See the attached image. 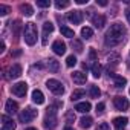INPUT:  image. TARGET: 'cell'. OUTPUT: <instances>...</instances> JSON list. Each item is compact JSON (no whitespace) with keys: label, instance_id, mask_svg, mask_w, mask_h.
<instances>
[{"label":"cell","instance_id":"33","mask_svg":"<svg viewBox=\"0 0 130 130\" xmlns=\"http://www.w3.org/2000/svg\"><path fill=\"white\" fill-rule=\"evenodd\" d=\"M9 12V8L5 6V5H0V15H6Z\"/></svg>","mask_w":130,"mask_h":130},{"label":"cell","instance_id":"4","mask_svg":"<svg viewBox=\"0 0 130 130\" xmlns=\"http://www.w3.org/2000/svg\"><path fill=\"white\" fill-rule=\"evenodd\" d=\"M46 87L52 92V93H55V95H63L64 93V87H63V84L58 81V80H47L46 81Z\"/></svg>","mask_w":130,"mask_h":130},{"label":"cell","instance_id":"39","mask_svg":"<svg viewBox=\"0 0 130 130\" xmlns=\"http://www.w3.org/2000/svg\"><path fill=\"white\" fill-rule=\"evenodd\" d=\"M75 2H77L78 5H86V3H87V0H75Z\"/></svg>","mask_w":130,"mask_h":130},{"label":"cell","instance_id":"9","mask_svg":"<svg viewBox=\"0 0 130 130\" xmlns=\"http://www.w3.org/2000/svg\"><path fill=\"white\" fill-rule=\"evenodd\" d=\"M52 51H54L57 55H64V54H66V44H64L61 40H57V41H54V44H52Z\"/></svg>","mask_w":130,"mask_h":130},{"label":"cell","instance_id":"8","mask_svg":"<svg viewBox=\"0 0 130 130\" xmlns=\"http://www.w3.org/2000/svg\"><path fill=\"white\" fill-rule=\"evenodd\" d=\"M68 20H69L71 23H74V25H80V23L83 22V14H81V11H72V12H69V14H68Z\"/></svg>","mask_w":130,"mask_h":130},{"label":"cell","instance_id":"24","mask_svg":"<svg viewBox=\"0 0 130 130\" xmlns=\"http://www.w3.org/2000/svg\"><path fill=\"white\" fill-rule=\"evenodd\" d=\"M125 84H127V80H125L124 77H115V86H116L118 89L124 87Z\"/></svg>","mask_w":130,"mask_h":130},{"label":"cell","instance_id":"42","mask_svg":"<svg viewBox=\"0 0 130 130\" xmlns=\"http://www.w3.org/2000/svg\"><path fill=\"white\" fill-rule=\"evenodd\" d=\"M125 17H127V20H128V23H130V9L125 11Z\"/></svg>","mask_w":130,"mask_h":130},{"label":"cell","instance_id":"19","mask_svg":"<svg viewBox=\"0 0 130 130\" xmlns=\"http://www.w3.org/2000/svg\"><path fill=\"white\" fill-rule=\"evenodd\" d=\"M60 32H61L64 37H68V38H74V37H75L74 29H71V28H68V26H64V25L60 26Z\"/></svg>","mask_w":130,"mask_h":130},{"label":"cell","instance_id":"40","mask_svg":"<svg viewBox=\"0 0 130 130\" xmlns=\"http://www.w3.org/2000/svg\"><path fill=\"white\" fill-rule=\"evenodd\" d=\"M5 52V41H2V44H0V54Z\"/></svg>","mask_w":130,"mask_h":130},{"label":"cell","instance_id":"31","mask_svg":"<svg viewBox=\"0 0 130 130\" xmlns=\"http://www.w3.org/2000/svg\"><path fill=\"white\" fill-rule=\"evenodd\" d=\"M37 6H40V8H49L51 2H49V0H37Z\"/></svg>","mask_w":130,"mask_h":130},{"label":"cell","instance_id":"37","mask_svg":"<svg viewBox=\"0 0 130 130\" xmlns=\"http://www.w3.org/2000/svg\"><path fill=\"white\" fill-rule=\"evenodd\" d=\"M96 5H100V6H107V2H106V0H96Z\"/></svg>","mask_w":130,"mask_h":130},{"label":"cell","instance_id":"14","mask_svg":"<svg viewBox=\"0 0 130 130\" xmlns=\"http://www.w3.org/2000/svg\"><path fill=\"white\" fill-rule=\"evenodd\" d=\"M2 121H3V125H2V130H15V122L12 119H9L6 115L2 116Z\"/></svg>","mask_w":130,"mask_h":130},{"label":"cell","instance_id":"3","mask_svg":"<svg viewBox=\"0 0 130 130\" xmlns=\"http://www.w3.org/2000/svg\"><path fill=\"white\" fill-rule=\"evenodd\" d=\"M44 127L46 128H55L57 127V110L55 107H49L46 118H44Z\"/></svg>","mask_w":130,"mask_h":130},{"label":"cell","instance_id":"18","mask_svg":"<svg viewBox=\"0 0 130 130\" xmlns=\"http://www.w3.org/2000/svg\"><path fill=\"white\" fill-rule=\"evenodd\" d=\"M46 66H47V69H49L51 72H57V71L60 69V64H58V61H57L55 58H49V60L46 61Z\"/></svg>","mask_w":130,"mask_h":130},{"label":"cell","instance_id":"34","mask_svg":"<svg viewBox=\"0 0 130 130\" xmlns=\"http://www.w3.org/2000/svg\"><path fill=\"white\" fill-rule=\"evenodd\" d=\"M104 107H106L104 103H98V104H96V113H103V112H104Z\"/></svg>","mask_w":130,"mask_h":130},{"label":"cell","instance_id":"12","mask_svg":"<svg viewBox=\"0 0 130 130\" xmlns=\"http://www.w3.org/2000/svg\"><path fill=\"white\" fill-rule=\"evenodd\" d=\"M72 80H74V83H77V84H84V83L87 81V75H86L84 72H81V71H77V72L72 74Z\"/></svg>","mask_w":130,"mask_h":130},{"label":"cell","instance_id":"7","mask_svg":"<svg viewBox=\"0 0 130 130\" xmlns=\"http://www.w3.org/2000/svg\"><path fill=\"white\" fill-rule=\"evenodd\" d=\"M113 104H115V107L118 109V110H127L128 109V101L124 98V96H115L113 98Z\"/></svg>","mask_w":130,"mask_h":130},{"label":"cell","instance_id":"17","mask_svg":"<svg viewBox=\"0 0 130 130\" xmlns=\"http://www.w3.org/2000/svg\"><path fill=\"white\" fill-rule=\"evenodd\" d=\"M90 103H87V101H84V103H78L77 106H75V110L77 112H80V113H87L89 110H90Z\"/></svg>","mask_w":130,"mask_h":130},{"label":"cell","instance_id":"10","mask_svg":"<svg viewBox=\"0 0 130 130\" xmlns=\"http://www.w3.org/2000/svg\"><path fill=\"white\" fill-rule=\"evenodd\" d=\"M20 75H22V66H20V64H12V66L9 68V71H8V77L11 80H15Z\"/></svg>","mask_w":130,"mask_h":130},{"label":"cell","instance_id":"6","mask_svg":"<svg viewBox=\"0 0 130 130\" xmlns=\"http://www.w3.org/2000/svg\"><path fill=\"white\" fill-rule=\"evenodd\" d=\"M26 92H28V84L25 81H20V83L12 86V93L17 95V96H25Z\"/></svg>","mask_w":130,"mask_h":130},{"label":"cell","instance_id":"41","mask_svg":"<svg viewBox=\"0 0 130 130\" xmlns=\"http://www.w3.org/2000/svg\"><path fill=\"white\" fill-rule=\"evenodd\" d=\"M20 54H22V51H20V49H19V51H14V52H12V57H19Z\"/></svg>","mask_w":130,"mask_h":130},{"label":"cell","instance_id":"15","mask_svg":"<svg viewBox=\"0 0 130 130\" xmlns=\"http://www.w3.org/2000/svg\"><path fill=\"white\" fill-rule=\"evenodd\" d=\"M127 122H128V119H127L125 116H118V118L113 119V125H115L118 130H122V128L127 125Z\"/></svg>","mask_w":130,"mask_h":130},{"label":"cell","instance_id":"32","mask_svg":"<svg viewBox=\"0 0 130 130\" xmlns=\"http://www.w3.org/2000/svg\"><path fill=\"white\" fill-rule=\"evenodd\" d=\"M118 60H119V57H118L116 54H112V55H109V57H107V61H109V63L112 61V63H115V64H116V63H118Z\"/></svg>","mask_w":130,"mask_h":130},{"label":"cell","instance_id":"16","mask_svg":"<svg viewBox=\"0 0 130 130\" xmlns=\"http://www.w3.org/2000/svg\"><path fill=\"white\" fill-rule=\"evenodd\" d=\"M32 101H34L35 104H43V103H44V95L41 93V90L35 89V90L32 92Z\"/></svg>","mask_w":130,"mask_h":130},{"label":"cell","instance_id":"23","mask_svg":"<svg viewBox=\"0 0 130 130\" xmlns=\"http://www.w3.org/2000/svg\"><path fill=\"white\" fill-rule=\"evenodd\" d=\"M92 35H93V31H92V28H83L81 29V37L84 38V40H89V38H92Z\"/></svg>","mask_w":130,"mask_h":130},{"label":"cell","instance_id":"1","mask_svg":"<svg viewBox=\"0 0 130 130\" xmlns=\"http://www.w3.org/2000/svg\"><path fill=\"white\" fill-rule=\"evenodd\" d=\"M124 35H125V28L121 25V23H115V25H112L109 29H107V32H106V46H110V47H113V46H116V44H119L122 40H124Z\"/></svg>","mask_w":130,"mask_h":130},{"label":"cell","instance_id":"29","mask_svg":"<svg viewBox=\"0 0 130 130\" xmlns=\"http://www.w3.org/2000/svg\"><path fill=\"white\" fill-rule=\"evenodd\" d=\"M71 3L68 2V0H57L55 2V6L58 8V9H63V8H68Z\"/></svg>","mask_w":130,"mask_h":130},{"label":"cell","instance_id":"44","mask_svg":"<svg viewBox=\"0 0 130 130\" xmlns=\"http://www.w3.org/2000/svg\"><path fill=\"white\" fill-rule=\"evenodd\" d=\"M26 130H37V128H34V127H29V128H26Z\"/></svg>","mask_w":130,"mask_h":130},{"label":"cell","instance_id":"2","mask_svg":"<svg viewBox=\"0 0 130 130\" xmlns=\"http://www.w3.org/2000/svg\"><path fill=\"white\" fill-rule=\"evenodd\" d=\"M23 35H25V41H26L29 46L35 44V41H37V26H35L34 23H26V25H25Z\"/></svg>","mask_w":130,"mask_h":130},{"label":"cell","instance_id":"35","mask_svg":"<svg viewBox=\"0 0 130 130\" xmlns=\"http://www.w3.org/2000/svg\"><path fill=\"white\" fill-rule=\"evenodd\" d=\"M66 118H68L69 122H74V121H75V113H74V112H68V113H66Z\"/></svg>","mask_w":130,"mask_h":130},{"label":"cell","instance_id":"13","mask_svg":"<svg viewBox=\"0 0 130 130\" xmlns=\"http://www.w3.org/2000/svg\"><path fill=\"white\" fill-rule=\"evenodd\" d=\"M5 110H6V113H9V115L17 113V112H19V104H17L15 101H12V100H8L6 104H5Z\"/></svg>","mask_w":130,"mask_h":130},{"label":"cell","instance_id":"25","mask_svg":"<svg viewBox=\"0 0 130 130\" xmlns=\"http://www.w3.org/2000/svg\"><path fill=\"white\" fill-rule=\"evenodd\" d=\"M89 93H90V96H92V98H100V95H101V90L98 89V86H90V89H89Z\"/></svg>","mask_w":130,"mask_h":130},{"label":"cell","instance_id":"36","mask_svg":"<svg viewBox=\"0 0 130 130\" xmlns=\"http://www.w3.org/2000/svg\"><path fill=\"white\" fill-rule=\"evenodd\" d=\"M98 130H110V127H109L107 122H101V124L98 125Z\"/></svg>","mask_w":130,"mask_h":130},{"label":"cell","instance_id":"5","mask_svg":"<svg viewBox=\"0 0 130 130\" xmlns=\"http://www.w3.org/2000/svg\"><path fill=\"white\" fill-rule=\"evenodd\" d=\"M37 115H38V112H37V110H34L32 107H26L23 112H20L19 119H20L22 122H31L34 118H37Z\"/></svg>","mask_w":130,"mask_h":130},{"label":"cell","instance_id":"38","mask_svg":"<svg viewBox=\"0 0 130 130\" xmlns=\"http://www.w3.org/2000/svg\"><path fill=\"white\" fill-rule=\"evenodd\" d=\"M89 55H90V58H92V60H95V58H96V52H95V49H90Z\"/></svg>","mask_w":130,"mask_h":130},{"label":"cell","instance_id":"43","mask_svg":"<svg viewBox=\"0 0 130 130\" xmlns=\"http://www.w3.org/2000/svg\"><path fill=\"white\" fill-rule=\"evenodd\" d=\"M64 130H74L72 127H64Z\"/></svg>","mask_w":130,"mask_h":130},{"label":"cell","instance_id":"30","mask_svg":"<svg viewBox=\"0 0 130 130\" xmlns=\"http://www.w3.org/2000/svg\"><path fill=\"white\" fill-rule=\"evenodd\" d=\"M72 47L75 49V52H83V44H81V41H78V40H72Z\"/></svg>","mask_w":130,"mask_h":130},{"label":"cell","instance_id":"20","mask_svg":"<svg viewBox=\"0 0 130 130\" xmlns=\"http://www.w3.org/2000/svg\"><path fill=\"white\" fill-rule=\"evenodd\" d=\"M92 22H93V25L100 29V28H103V26L106 25V17H104V15H95V17L92 19Z\"/></svg>","mask_w":130,"mask_h":130},{"label":"cell","instance_id":"21","mask_svg":"<svg viewBox=\"0 0 130 130\" xmlns=\"http://www.w3.org/2000/svg\"><path fill=\"white\" fill-rule=\"evenodd\" d=\"M20 11H22L25 15H28V17H31V15L34 14L32 6H31V5H28V3H22V5H20Z\"/></svg>","mask_w":130,"mask_h":130},{"label":"cell","instance_id":"22","mask_svg":"<svg viewBox=\"0 0 130 130\" xmlns=\"http://www.w3.org/2000/svg\"><path fill=\"white\" fill-rule=\"evenodd\" d=\"M92 122H93V119H92L90 116H83V118L80 119V125H81L83 128H90V127H92Z\"/></svg>","mask_w":130,"mask_h":130},{"label":"cell","instance_id":"27","mask_svg":"<svg viewBox=\"0 0 130 130\" xmlns=\"http://www.w3.org/2000/svg\"><path fill=\"white\" fill-rule=\"evenodd\" d=\"M92 74H93L95 78H100L101 77V66H100L98 63H95L93 66H92Z\"/></svg>","mask_w":130,"mask_h":130},{"label":"cell","instance_id":"26","mask_svg":"<svg viewBox=\"0 0 130 130\" xmlns=\"http://www.w3.org/2000/svg\"><path fill=\"white\" fill-rule=\"evenodd\" d=\"M84 96V90L83 89H77V90H74L72 92V101H75V100H80V98H83Z\"/></svg>","mask_w":130,"mask_h":130},{"label":"cell","instance_id":"11","mask_svg":"<svg viewBox=\"0 0 130 130\" xmlns=\"http://www.w3.org/2000/svg\"><path fill=\"white\" fill-rule=\"evenodd\" d=\"M52 31H54V25H52L51 22H46V23L43 25V40H41L43 44H47V35H49Z\"/></svg>","mask_w":130,"mask_h":130},{"label":"cell","instance_id":"28","mask_svg":"<svg viewBox=\"0 0 130 130\" xmlns=\"http://www.w3.org/2000/svg\"><path fill=\"white\" fill-rule=\"evenodd\" d=\"M75 64H77V57L75 55H69L68 60H66V66L68 68H74Z\"/></svg>","mask_w":130,"mask_h":130}]
</instances>
